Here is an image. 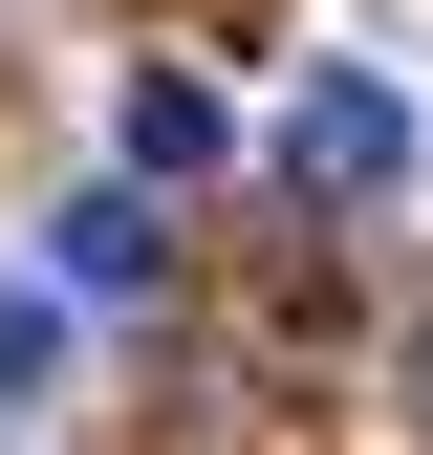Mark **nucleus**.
<instances>
[{
  "label": "nucleus",
  "mask_w": 433,
  "mask_h": 455,
  "mask_svg": "<svg viewBox=\"0 0 433 455\" xmlns=\"http://www.w3.org/2000/svg\"><path fill=\"white\" fill-rule=\"evenodd\" d=\"M152 260H174V239H152V174H130V196H66V217H43V282H66V304H130Z\"/></svg>",
  "instance_id": "obj_2"
},
{
  "label": "nucleus",
  "mask_w": 433,
  "mask_h": 455,
  "mask_svg": "<svg viewBox=\"0 0 433 455\" xmlns=\"http://www.w3.org/2000/svg\"><path fill=\"white\" fill-rule=\"evenodd\" d=\"M108 131H130V174L174 196V174H216V152H239V108H216L195 66H130V108H108Z\"/></svg>",
  "instance_id": "obj_3"
},
{
  "label": "nucleus",
  "mask_w": 433,
  "mask_h": 455,
  "mask_svg": "<svg viewBox=\"0 0 433 455\" xmlns=\"http://www.w3.org/2000/svg\"><path fill=\"white\" fill-rule=\"evenodd\" d=\"M282 174L325 196V217H368L412 174V87H368V66H303V108H282Z\"/></svg>",
  "instance_id": "obj_1"
},
{
  "label": "nucleus",
  "mask_w": 433,
  "mask_h": 455,
  "mask_svg": "<svg viewBox=\"0 0 433 455\" xmlns=\"http://www.w3.org/2000/svg\"><path fill=\"white\" fill-rule=\"evenodd\" d=\"M43 369H66V282H0V412H43Z\"/></svg>",
  "instance_id": "obj_4"
}]
</instances>
